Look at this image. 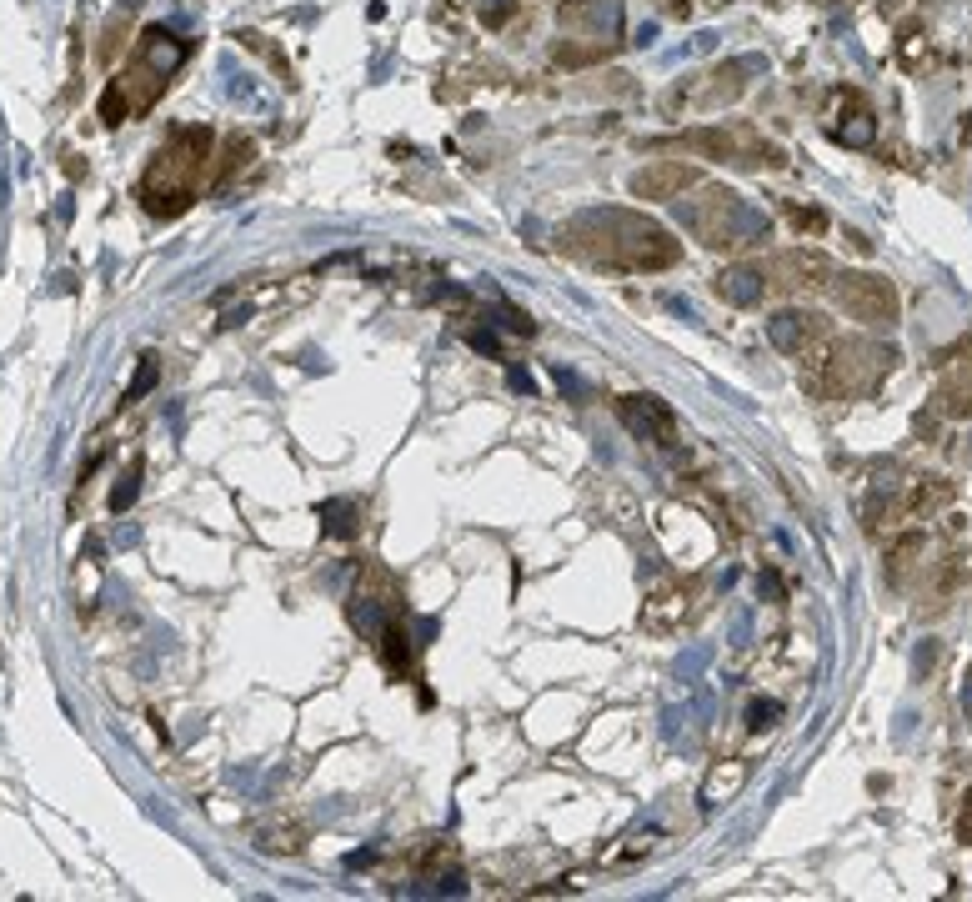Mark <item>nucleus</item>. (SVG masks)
Returning <instances> with one entry per match:
<instances>
[{"label":"nucleus","instance_id":"17","mask_svg":"<svg viewBox=\"0 0 972 902\" xmlns=\"http://www.w3.org/2000/svg\"><path fill=\"white\" fill-rule=\"evenodd\" d=\"M917 557H922V532H902V537L892 542V552H887V582L892 587L907 582V572L917 567Z\"/></svg>","mask_w":972,"mask_h":902},{"label":"nucleus","instance_id":"29","mask_svg":"<svg viewBox=\"0 0 972 902\" xmlns=\"http://www.w3.org/2000/svg\"><path fill=\"white\" fill-rule=\"evenodd\" d=\"M511 391H527V396H532V376H521V371H511Z\"/></svg>","mask_w":972,"mask_h":902},{"label":"nucleus","instance_id":"5","mask_svg":"<svg viewBox=\"0 0 972 902\" xmlns=\"http://www.w3.org/2000/svg\"><path fill=\"white\" fill-rule=\"evenodd\" d=\"M892 361H897L892 346L862 341V336H852V341H832L827 356L812 361L807 386L817 396H827V401H852V396H867L872 386L892 371Z\"/></svg>","mask_w":972,"mask_h":902},{"label":"nucleus","instance_id":"15","mask_svg":"<svg viewBox=\"0 0 972 902\" xmlns=\"http://www.w3.org/2000/svg\"><path fill=\"white\" fill-rule=\"evenodd\" d=\"M962 577H967V562L962 557H947L937 567V577H932V592H927V617H937V612H947L952 607V597H957V587H962Z\"/></svg>","mask_w":972,"mask_h":902},{"label":"nucleus","instance_id":"20","mask_svg":"<svg viewBox=\"0 0 972 902\" xmlns=\"http://www.w3.org/2000/svg\"><path fill=\"white\" fill-rule=\"evenodd\" d=\"M316 517H321V527L331 532V537H351V532H356V507H351V502H321V507H316Z\"/></svg>","mask_w":972,"mask_h":902},{"label":"nucleus","instance_id":"27","mask_svg":"<svg viewBox=\"0 0 972 902\" xmlns=\"http://www.w3.org/2000/svg\"><path fill=\"white\" fill-rule=\"evenodd\" d=\"M466 341H471L476 351H486V356H501V346H497V336H491V331H471Z\"/></svg>","mask_w":972,"mask_h":902},{"label":"nucleus","instance_id":"26","mask_svg":"<svg viewBox=\"0 0 972 902\" xmlns=\"http://www.w3.org/2000/svg\"><path fill=\"white\" fill-rule=\"evenodd\" d=\"M957 837L972 847V787H967V797H962V812H957Z\"/></svg>","mask_w":972,"mask_h":902},{"label":"nucleus","instance_id":"9","mask_svg":"<svg viewBox=\"0 0 972 902\" xmlns=\"http://www.w3.org/2000/svg\"><path fill=\"white\" fill-rule=\"evenodd\" d=\"M617 416H622V426H627L632 436H642V441L672 446V436H677V416H672V406L662 401V396H622Z\"/></svg>","mask_w":972,"mask_h":902},{"label":"nucleus","instance_id":"6","mask_svg":"<svg viewBox=\"0 0 972 902\" xmlns=\"http://www.w3.org/2000/svg\"><path fill=\"white\" fill-rule=\"evenodd\" d=\"M682 146L707 161H727V166H787L782 146H772L762 131L732 121V126H702V131H687Z\"/></svg>","mask_w":972,"mask_h":902},{"label":"nucleus","instance_id":"3","mask_svg":"<svg viewBox=\"0 0 972 902\" xmlns=\"http://www.w3.org/2000/svg\"><path fill=\"white\" fill-rule=\"evenodd\" d=\"M186 61V41L176 31H166V25H151V31L141 35V46H136V61L126 66L121 76H116L111 86H106L101 96V116L111 126H121L126 116H141L156 106V96L166 91V81H171V71Z\"/></svg>","mask_w":972,"mask_h":902},{"label":"nucleus","instance_id":"7","mask_svg":"<svg viewBox=\"0 0 972 902\" xmlns=\"http://www.w3.org/2000/svg\"><path fill=\"white\" fill-rule=\"evenodd\" d=\"M832 296H837V306L852 316V321H862V326H892V321H897V311H902L897 286H892L887 276H877V271L832 276Z\"/></svg>","mask_w":972,"mask_h":902},{"label":"nucleus","instance_id":"10","mask_svg":"<svg viewBox=\"0 0 972 902\" xmlns=\"http://www.w3.org/2000/svg\"><path fill=\"white\" fill-rule=\"evenodd\" d=\"M692 186H697V166H687V161H647L632 176V196L637 201H677Z\"/></svg>","mask_w":972,"mask_h":902},{"label":"nucleus","instance_id":"1","mask_svg":"<svg viewBox=\"0 0 972 902\" xmlns=\"http://www.w3.org/2000/svg\"><path fill=\"white\" fill-rule=\"evenodd\" d=\"M562 251L602 271H667L682 261V246L667 226L627 211V206H597L562 226Z\"/></svg>","mask_w":972,"mask_h":902},{"label":"nucleus","instance_id":"28","mask_svg":"<svg viewBox=\"0 0 972 902\" xmlns=\"http://www.w3.org/2000/svg\"><path fill=\"white\" fill-rule=\"evenodd\" d=\"M481 11H486V21L497 25V21H507V11H511V0H486Z\"/></svg>","mask_w":972,"mask_h":902},{"label":"nucleus","instance_id":"25","mask_svg":"<svg viewBox=\"0 0 972 902\" xmlns=\"http://www.w3.org/2000/svg\"><path fill=\"white\" fill-rule=\"evenodd\" d=\"M787 216H792V226H802V231H822V211H812V206H787Z\"/></svg>","mask_w":972,"mask_h":902},{"label":"nucleus","instance_id":"24","mask_svg":"<svg viewBox=\"0 0 972 902\" xmlns=\"http://www.w3.org/2000/svg\"><path fill=\"white\" fill-rule=\"evenodd\" d=\"M777 717H782V702H772V697H757V702L747 707V727H752V732L777 727Z\"/></svg>","mask_w":972,"mask_h":902},{"label":"nucleus","instance_id":"16","mask_svg":"<svg viewBox=\"0 0 972 902\" xmlns=\"http://www.w3.org/2000/svg\"><path fill=\"white\" fill-rule=\"evenodd\" d=\"M562 25H617V5L607 0H562Z\"/></svg>","mask_w":972,"mask_h":902},{"label":"nucleus","instance_id":"19","mask_svg":"<svg viewBox=\"0 0 972 902\" xmlns=\"http://www.w3.org/2000/svg\"><path fill=\"white\" fill-rule=\"evenodd\" d=\"M256 156V146L246 141V136H231V146H226V166L216 171V191H231V181L241 176V166Z\"/></svg>","mask_w":972,"mask_h":902},{"label":"nucleus","instance_id":"23","mask_svg":"<svg viewBox=\"0 0 972 902\" xmlns=\"http://www.w3.org/2000/svg\"><path fill=\"white\" fill-rule=\"evenodd\" d=\"M161 381V366H156V356H141V366H136V376H131V386H126V401H141L151 386Z\"/></svg>","mask_w":972,"mask_h":902},{"label":"nucleus","instance_id":"13","mask_svg":"<svg viewBox=\"0 0 972 902\" xmlns=\"http://www.w3.org/2000/svg\"><path fill=\"white\" fill-rule=\"evenodd\" d=\"M712 291L727 306H757L762 296H767V276H762V266H727V271L712 281Z\"/></svg>","mask_w":972,"mask_h":902},{"label":"nucleus","instance_id":"18","mask_svg":"<svg viewBox=\"0 0 972 902\" xmlns=\"http://www.w3.org/2000/svg\"><path fill=\"white\" fill-rule=\"evenodd\" d=\"M612 46L617 41H597V46H577V41H557V51H552V61L567 66V71H582V66H597L612 56Z\"/></svg>","mask_w":972,"mask_h":902},{"label":"nucleus","instance_id":"8","mask_svg":"<svg viewBox=\"0 0 972 902\" xmlns=\"http://www.w3.org/2000/svg\"><path fill=\"white\" fill-rule=\"evenodd\" d=\"M762 276H767L772 291H822V286H832V261L822 251H807V246H797V251H782L772 256L767 266H762Z\"/></svg>","mask_w":972,"mask_h":902},{"label":"nucleus","instance_id":"2","mask_svg":"<svg viewBox=\"0 0 972 902\" xmlns=\"http://www.w3.org/2000/svg\"><path fill=\"white\" fill-rule=\"evenodd\" d=\"M206 176H211V131L206 126H181L171 141L156 151L146 166L141 201L151 216H181L186 206L201 196Z\"/></svg>","mask_w":972,"mask_h":902},{"label":"nucleus","instance_id":"30","mask_svg":"<svg viewBox=\"0 0 972 902\" xmlns=\"http://www.w3.org/2000/svg\"><path fill=\"white\" fill-rule=\"evenodd\" d=\"M962 707L972 712V677H967V692H962Z\"/></svg>","mask_w":972,"mask_h":902},{"label":"nucleus","instance_id":"12","mask_svg":"<svg viewBox=\"0 0 972 902\" xmlns=\"http://www.w3.org/2000/svg\"><path fill=\"white\" fill-rule=\"evenodd\" d=\"M937 411L952 416V421L972 416V356H957V361H947V371H942V386H937Z\"/></svg>","mask_w":972,"mask_h":902},{"label":"nucleus","instance_id":"22","mask_svg":"<svg viewBox=\"0 0 972 902\" xmlns=\"http://www.w3.org/2000/svg\"><path fill=\"white\" fill-rule=\"evenodd\" d=\"M141 471H146V461L136 457V461H131V471H126V477L116 481V492H111V512H126L136 497H141Z\"/></svg>","mask_w":972,"mask_h":902},{"label":"nucleus","instance_id":"21","mask_svg":"<svg viewBox=\"0 0 972 902\" xmlns=\"http://www.w3.org/2000/svg\"><path fill=\"white\" fill-rule=\"evenodd\" d=\"M261 852H301L306 847V832L301 827H261Z\"/></svg>","mask_w":972,"mask_h":902},{"label":"nucleus","instance_id":"4","mask_svg":"<svg viewBox=\"0 0 972 902\" xmlns=\"http://www.w3.org/2000/svg\"><path fill=\"white\" fill-rule=\"evenodd\" d=\"M682 221L707 251H742V246L767 236V216L727 186H702L697 201L682 206Z\"/></svg>","mask_w":972,"mask_h":902},{"label":"nucleus","instance_id":"11","mask_svg":"<svg viewBox=\"0 0 972 902\" xmlns=\"http://www.w3.org/2000/svg\"><path fill=\"white\" fill-rule=\"evenodd\" d=\"M827 336V316L817 311H777L767 316V341L787 356H807V346H817Z\"/></svg>","mask_w":972,"mask_h":902},{"label":"nucleus","instance_id":"14","mask_svg":"<svg viewBox=\"0 0 972 902\" xmlns=\"http://www.w3.org/2000/svg\"><path fill=\"white\" fill-rule=\"evenodd\" d=\"M762 71V61L757 56H742V61H727V66H717L712 71V91H707V106H722V101H732V96H742V76H757Z\"/></svg>","mask_w":972,"mask_h":902}]
</instances>
